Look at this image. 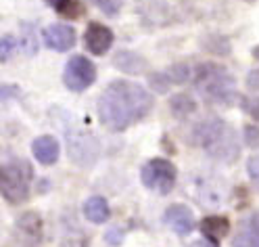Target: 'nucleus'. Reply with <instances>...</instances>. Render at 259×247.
Listing matches in <instances>:
<instances>
[{
  "label": "nucleus",
  "instance_id": "1",
  "mask_svg": "<svg viewBox=\"0 0 259 247\" xmlns=\"http://www.w3.org/2000/svg\"><path fill=\"white\" fill-rule=\"evenodd\" d=\"M151 107L153 94L130 80H113L96 103L101 122L113 132H121L142 118H147Z\"/></svg>",
  "mask_w": 259,
  "mask_h": 247
},
{
  "label": "nucleus",
  "instance_id": "2",
  "mask_svg": "<svg viewBox=\"0 0 259 247\" xmlns=\"http://www.w3.org/2000/svg\"><path fill=\"white\" fill-rule=\"evenodd\" d=\"M192 138L201 145L205 153L220 161H234L240 155V145L234 128H230L220 118H207L194 126Z\"/></svg>",
  "mask_w": 259,
  "mask_h": 247
},
{
  "label": "nucleus",
  "instance_id": "3",
  "mask_svg": "<svg viewBox=\"0 0 259 247\" xmlns=\"http://www.w3.org/2000/svg\"><path fill=\"white\" fill-rule=\"evenodd\" d=\"M194 86L209 103L232 105L236 98H240L236 94L234 76L218 63H201L194 74Z\"/></svg>",
  "mask_w": 259,
  "mask_h": 247
},
{
  "label": "nucleus",
  "instance_id": "4",
  "mask_svg": "<svg viewBox=\"0 0 259 247\" xmlns=\"http://www.w3.org/2000/svg\"><path fill=\"white\" fill-rule=\"evenodd\" d=\"M31 166L23 159L11 157L3 161L0 170V193L9 203H25L29 199L31 185Z\"/></svg>",
  "mask_w": 259,
  "mask_h": 247
},
{
  "label": "nucleus",
  "instance_id": "5",
  "mask_svg": "<svg viewBox=\"0 0 259 247\" xmlns=\"http://www.w3.org/2000/svg\"><path fill=\"white\" fill-rule=\"evenodd\" d=\"M176 178H178L176 166L169 159H163V157L149 159L140 170L142 185L155 193H159V195L171 193V189L176 187Z\"/></svg>",
  "mask_w": 259,
  "mask_h": 247
},
{
  "label": "nucleus",
  "instance_id": "6",
  "mask_svg": "<svg viewBox=\"0 0 259 247\" xmlns=\"http://www.w3.org/2000/svg\"><path fill=\"white\" fill-rule=\"evenodd\" d=\"M96 80V67L94 63L84 55H73L63 69V82L65 86L73 92H82L88 86L94 84Z\"/></svg>",
  "mask_w": 259,
  "mask_h": 247
},
{
  "label": "nucleus",
  "instance_id": "7",
  "mask_svg": "<svg viewBox=\"0 0 259 247\" xmlns=\"http://www.w3.org/2000/svg\"><path fill=\"white\" fill-rule=\"evenodd\" d=\"M13 237L19 247H40L42 243V218L36 211H25L15 220Z\"/></svg>",
  "mask_w": 259,
  "mask_h": 247
},
{
  "label": "nucleus",
  "instance_id": "8",
  "mask_svg": "<svg viewBox=\"0 0 259 247\" xmlns=\"http://www.w3.org/2000/svg\"><path fill=\"white\" fill-rule=\"evenodd\" d=\"M69 155L79 166H92L99 155V145L90 134L75 132L73 136H69Z\"/></svg>",
  "mask_w": 259,
  "mask_h": 247
},
{
  "label": "nucleus",
  "instance_id": "9",
  "mask_svg": "<svg viewBox=\"0 0 259 247\" xmlns=\"http://www.w3.org/2000/svg\"><path fill=\"white\" fill-rule=\"evenodd\" d=\"M42 40L48 48H53L57 53H65L75 44V29L67 23H53L44 27Z\"/></svg>",
  "mask_w": 259,
  "mask_h": 247
},
{
  "label": "nucleus",
  "instance_id": "10",
  "mask_svg": "<svg viewBox=\"0 0 259 247\" xmlns=\"http://www.w3.org/2000/svg\"><path fill=\"white\" fill-rule=\"evenodd\" d=\"M163 220H165V224L174 230V233L182 235V237H184V235H190L192 230H194V226H197L192 209H190L188 205H182V203L169 205V207L165 209V214H163Z\"/></svg>",
  "mask_w": 259,
  "mask_h": 247
},
{
  "label": "nucleus",
  "instance_id": "11",
  "mask_svg": "<svg viewBox=\"0 0 259 247\" xmlns=\"http://www.w3.org/2000/svg\"><path fill=\"white\" fill-rule=\"evenodd\" d=\"M84 40H86V48H88V51L92 55H96V57H101V55H105L109 48L113 46V40H115V38H113V31L107 25H103L99 21H92L86 27Z\"/></svg>",
  "mask_w": 259,
  "mask_h": 247
},
{
  "label": "nucleus",
  "instance_id": "12",
  "mask_svg": "<svg viewBox=\"0 0 259 247\" xmlns=\"http://www.w3.org/2000/svg\"><path fill=\"white\" fill-rule=\"evenodd\" d=\"M232 247H259V211L240 220Z\"/></svg>",
  "mask_w": 259,
  "mask_h": 247
},
{
  "label": "nucleus",
  "instance_id": "13",
  "mask_svg": "<svg viewBox=\"0 0 259 247\" xmlns=\"http://www.w3.org/2000/svg\"><path fill=\"white\" fill-rule=\"evenodd\" d=\"M31 153H34V157L42 163V166H53L61 153L59 140L51 134L38 136V138H34V143H31Z\"/></svg>",
  "mask_w": 259,
  "mask_h": 247
},
{
  "label": "nucleus",
  "instance_id": "14",
  "mask_svg": "<svg viewBox=\"0 0 259 247\" xmlns=\"http://www.w3.org/2000/svg\"><path fill=\"white\" fill-rule=\"evenodd\" d=\"M113 65L117 69H121L123 74H144L147 72V59L140 57L134 51H119L115 57H113Z\"/></svg>",
  "mask_w": 259,
  "mask_h": 247
},
{
  "label": "nucleus",
  "instance_id": "15",
  "mask_svg": "<svg viewBox=\"0 0 259 247\" xmlns=\"http://www.w3.org/2000/svg\"><path fill=\"white\" fill-rule=\"evenodd\" d=\"M201 233L205 239L220 243L226 235L230 233V220L226 216H207L201 222Z\"/></svg>",
  "mask_w": 259,
  "mask_h": 247
},
{
  "label": "nucleus",
  "instance_id": "16",
  "mask_svg": "<svg viewBox=\"0 0 259 247\" xmlns=\"http://www.w3.org/2000/svg\"><path fill=\"white\" fill-rule=\"evenodd\" d=\"M84 216L92 224H105L111 218V207L103 197L94 195V197H90V199L84 201Z\"/></svg>",
  "mask_w": 259,
  "mask_h": 247
},
{
  "label": "nucleus",
  "instance_id": "17",
  "mask_svg": "<svg viewBox=\"0 0 259 247\" xmlns=\"http://www.w3.org/2000/svg\"><path fill=\"white\" fill-rule=\"evenodd\" d=\"M169 111H171L174 118L186 120L188 115H192L194 111H197V101L186 92H178L169 98Z\"/></svg>",
  "mask_w": 259,
  "mask_h": 247
},
{
  "label": "nucleus",
  "instance_id": "18",
  "mask_svg": "<svg viewBox=\"0 0 259 247\" xmlns=\"http://www.w3.org/2000/svg\"><path fill=\"white\" fill-rule=\"evenodd\" d=\"M46 3L65 19H77L84 13V7L79 0H46Z\"/></svg>",
  "mask_w": 259,
  "mask_h": 247
},
{
  "label": "nucleus",
  "instance_id": "19",
  "mask_svg": "<svg viewBox=\"0 0 259 247\" xmlns=\"http://www.w3.org/2000/svg\"><path fill=\"white\" fill-rule=\"evenodd\" d=\"M21 48L27 57H34L38 53V34L29 23H21Z\"/></svg>",
  "mask_w": 259,
  "mask_h": 247
},
{
  "label": "nucleus",
  "instance_id": "20",
  "mask_svg": "<svg viewBox=\"0 0 259 247\" xmlns=\"http://www.w3.org/2000/svg\"><path fill=\"white\" fill-rule=\"evenodd\" d=\"M203 46L213 55H230V42L224 36H209L203 40Z\"/></svg>",
  "mask_w": 259,
  "mask_h": 247
},
{
  "label": "nucleus",
  "instance_id": "21",
  "mask_svg": "<svg viewBox=\"0 0 259 247\" xmlns=\"http://www.w3.org/2000/svg\"><path fill=\"white\" fill-rule=\"evenodd\" d=\"M165 76L171 84H184V82H188V78H190V67L184 63H176L165 69Z\"/></svg>",
  "mask_w": 259,
  "mask_h": 247
},
{
  "label": "nucleus",
  "instance_id": "22",
  "mask_svg": "<svg viewBox=\"0 0 259 247\" xmlns=\"http://www.w3.org/2000/svg\"><path fill=\"white\" fill-rule=\"evenodd\" d=\"M90 3L99 9V11H103L107 17H115V15L121 11V7H123V3L125 0H90Z\"/></svg>",
  "mask_w": 259,
  "mask_h": 247
},
{
  "label": "nucleus",
  "instance_id": "23",
  "mask_svg": "<svg viewBox=\"0 0 259 247\" xmlns=\"http://www.w3.org/2000/svg\"><path fill=\"white\" fill-rule=\"evenodd\" d=\"M149 84H151L153 90H157L159 94H163V92H167V88H169L171 82L167 80V76H165V72H163V74H153V76H149Z\"/></svg>",
  "mask_w": 259,
  "mask_h": 247
},
{
  "label": "nucleus",
  "instance_id": "24",
  "mask_svg": "<svg viewBox=\"0 0 259 247\" xmlns=\"http://www.w3.org/2000/svg\"><path fill=\"white\" fill-rule=\"evenodd\" d=\"M13 48H15V38H13L11 34H7V36L0 38V59H3V63L11 59Z\"/></svg>",
  "mask_w": 259,
  "mask_h": 247
},
{
  "label": "nucleus",
  "instance_id": "25",
  "mask_svg": "<svg viewBox=\"0 0 259 247\" xmlns=\"http://www.w3.org/2000/svg\"><path fill=\"white\" fill-rule=\"evenodd\" d=\"M245 145L251 147V149H255V147H259V128L255 124H249L245 126Z\"/></svg>",
  "mask_w": 259,
  "mask_h": 247
},
{
  "label": "nucleus",
  "instance_id": "26",
  "mask_svg": "<svg viewBox=\"0 0 259 247\" xmlns=\"http://www.w3.org/2000/svg\"><path fill=\"white\" fill-rule=\"evenodd\" d=\"M247 170H249V176L253 178V183H255V189L259 191V153H255L247 161Z\"/></svg>",
  "mask_w": 259,
  "mask_h": 247
},
{
  "label": "nucleus",
  "instance_id": "27",
  "mask_svg": "<svg viewBox=\"0 0 259 247\" xmlns=\"http://www.w3.org/2000/svg\"><path fill=\"white\" fill-rule=\"evenodd\" d=\"M247 88L251 92H259V69H251L247 76Z\"/></svg>",
  "mask_w": 259,
  "mask_h": 247
},
{
  "label": "nucleus",
  "instance_id": "28",
  "mask_svg": "<svg viewBox=\"0 0 259 247\" xmlns=\"http://www.w3.org/2000/svg\"><path fill=\"white\" fill-rule=\"evenodd\" d=\"M121 239H123V233L119 228H111L107 233V243L109 245H121Z\"/></svg>",
  "mask_w": 259,
  "mask_h": 247
},
{
  "label": "nucleus",
  "instance_id": "29",
  "mask_svg": "<svg viewBox=\"0 0 259 247\" xmlns=\"http://www.w3.org/2000/svg\"><path fill=\"white\" fill-rule=\"evenodd\" d=\"M17 86H13V84H7V86H3V103L5 101H9V98L13 96V94H17Z\"/></svg>",
  "mask_w": 259,
  "mask_h": 247
},
{
  "label": "nucleus",
  "instance_id": "30",
  "mask_svg": "<svg viewBox=\"0 0 259 247\" xmlns=\"http://www.w3.org/2000/svg\"><path fill=\"white\" fill-rule=\"evenodd\" d=\"M194 247H220L218 243H213V241H209V239H205V241H199Z\"/></svg>",
  "mask_w": 259,
  "mask_h": 247
},
{
  "label": "nucleus",
  "instance_id": "31",
  "mask_svg": "<svg viewBox=\"0 0 259 247\" xmlns=\"http://www.w3.org/2000/svg\"><path fill=\"white\" fill-rule=\"evenodd\" d=\"M251 53H253V57H255V59H259V46H255Z\"/></svg>",
  "mask_w": 259,
  "mask_h": 247
},
{
  "label": "nucleus",
  "instance_id": "32",
  "mask_svg": "<svg viewBox=\"0 0 259 247\" xmlns=\"http://www.w3.org/2000/svg\"><path fill=\"white\" fill-rule=\"evenodd\" d=\"M247 3H253V0H247Z\"/></svg>",
  "mask_w": 259,
  "mask_h": 247
}]
</instances>
